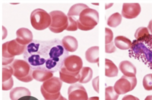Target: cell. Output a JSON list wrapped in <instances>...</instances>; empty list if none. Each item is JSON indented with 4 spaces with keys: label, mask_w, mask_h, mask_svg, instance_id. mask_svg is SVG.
Here are the masks:
<instances>
[{
    "label": "cell",
    "mask_w": 152,
    "mask_h": 100,
    "mask_svg": "<svg viewBox=\"0 0 152 100\" xmlns=\"http://www.w3.org/2000/svg\"><path fill=\"white\" fill-rule=\"evenodd\" d=\"M51 40H33L26 46L23 58L32 69H45V64L49 58Z\"/></svg>",
    "instance_id": "1"
},
{
    "label": "cell",
    "mask_w": 152,
    "mask_h": 100,
    "mask_svg": "<svg viewBox=\"0 0 152 100\" xmlns=\"http://www.w3.org/2000/svg\"><path fill=\"white\" fill-rule=\"evenodd\" d=\"M49 58L46 61L45 68L51 72L59 71L64 65L65 59L68 56L69 52L65 49L62 42L58 39L51 40Z\"/></svg>",
    "instance_id": "2"
},
{
    "label": "cell",
    "mask_w": 152,
    "mask_h": 100,
    "mask_svg": "<svg viewBox=\"0 0 152 100\" xmlns=\"http://www.w3.org/2000/svg\"><path fill=\"white\" fill-rule=\"evenodd\" d=\"M62 82L61 79L56 77H53L44 81L41 86L40 91L45 99L66 100L60 93L62 86Z\"/></svg>",
    "instance_id": "3"
},
{
    "label": "cell",
    "mask_w": 152,
    "mask_h": 100,
    "mask_svg": "<svg viewBox=\"0 0 152 100\" xmlns=\"http://www.w3.org/2000/svg\"><path fill=\"white\" fill-rule=\"evenodd\" d=\"M27 45L20 44L13 39L4 43L2 45V65L11 64L15 56L24 54Z\"/></svg>",
    "instance_id": "4"
},
{
    "label": "cell",
    "mask_w": 152,
    "mask_h": 100,
    "mask_svg": "<svg viewBox=\"0 0 152 100\" xmlns=\"http://www.w3.org/2000/svg\"><path fill=\"white\" fill-rule=\"evenodd\" d=\"M129 52L130 57L142 61L152 69V51L144 42L134 40Z\"/></svg>",
    "instance_id": "5"
},
{
    "label": "cell",
    "mask_w": 152,
    "mask_h": 100,
    "mask_svg": "<svg viewBox=\"0 0 152 100\" xmlns=\"http://www.w3.org/2000/svg\"><path fill=\"white\" fill-rule=\"evenodd\" d=\"M99 21V15L95 9L88 8L84 9L77 19L78 29L81 31H88L92 30Z\"/></svg>",
    "instance_id": "6"
},
{
    "label": "cell",
    "mask_w": 152,
    "mask_h": 100,
    "mask_svg": "<svg viewBox=\"0 0 152 100\" xmlns=\"http://www.w3.org/2000/svg\"><path fill=\"white\" fill-rule=\"evenodd\" d=\"M10 66L13 69V75L20 81L28 82L33 80V70L25 60L15 59Z\"/></svg>",
    "instance_id": "7"
},
{
    "label": "cell",
    "mask_w": 152,
    "mask_h": 100,
    "mask_svg": "<svg viewBox=\"0 0 152 100\" xmlns=\"http://www.w3.org/2000/svg\"><path fill=\"white\" fill-rule=\"evenodd\" d=\"M30 20L32 27L37 31L49 28L52 22L50 14L42 9H37L32 12Z\"/></svg>",
    "instance_id": "8"
},
{
    "label": "cell",
    "mask_w": 152,
    "mask_h": 100,
    "mask_svg": "<svg viewBox=\"0 0 152 100\" xmlns=\"http://www.w3.org/2000/svg\"><path fill=\"white\" fill-rule=\"evenodd\" d=\"M52 22L49 29L52 32L59 34L66 30L68 26L67 15L62 11L54 10L49 13Z\"/></svg>",
    "instance_id": "9"
},
{
    "label": "cell",
    "mask_w": 152,
    "mask_h": 100,
    "mask_svg": "<svg viewBox=\"0 0 152 100\" xmlns=\"http://www.w3.org/2000/svg\"><path fill=\"white\" fill-rule=\"evenodd\" d=\"M137 80L135 77H128L123 75L115 82L114 88L117 93L124 95L132 91L136 87Z\"/></svg>",
    "instance_id": "10"
},
{
    "label": "cell",
    "mask_w": 152,
    "mask_h": 100,
    "mask_svg": "<svg viewBox=\"0 0 152 100\" xmlns=\"http://www.w3.org/2000/svg\"><path fill=\"white\" fill-rule=\"evenodd\" d=\"M63 67L69 72L78 74L83 67V61L79 56L70 55L65 59Z\"/></svg>",
    "instance_id": "11"
},
{
    "label": "cell",
    "mask_w": 152,
    "mask_h": 100,
    "mask_svg": "<svg viewBox=\"0 0 152 100\" xmlns=\"http://www.w3.org/2000/svg\"><path fill=\"white\" fill-rule=\"evenodd\" d=\"M69 100H87L88 99L86 89L79 83H74L71 85L68 90Z\"/></svg>",
    "instance_id": "12"
},
{
    "label": "cell",
    "mask_w": 152,
    "mask_h": 100,
    "mask_svg": "<svg viewBox=\"0 0 152 100\" xmlns=\"http://www.w3.org/2000/svg\"><path fill=\"white\" fill-rule=\"evenodd\" d=\"M141 12V6L138 3H124L122 16L127 19H133L136 18Z\"/></svg>",
    "instance_id": "13"
},
{
    "label": "cell",
    "mask_w": 152,
    "mask_h": 100,
    "mask_svg": "<svg viewBox=\"0 0 152 100\" xmlns=\"http://www.w3.org/2000/svg\"><path fill=\"white\" fill-rule=\"evenodd\" d=\"M13 70L11 66H3L2 68V90H10L13 86Z\"/></svg>",
    "instance_id": "14"
},
{
    "label": "cell",
    "mask_w": 152,
    "mask_h": 100,
    "mask_svg": "<svg viewBox=\"0 0 152 100\" xmlns=\"http://www.w3.org/2000/svg\"><path fill=\"white\" fill-rule=\"evenodd\" d=\"M16 41L23 45H27L33 40L32 32L29 29L22 28L18 29L16 31Z\"/></svg>",
    "instance_id": "15"
},
{
    "label": "cell",
    "mask_w": 152,
    "mask_h": 100,
    "mask_svg": "<svg viewBox=\"0 0 152 100\" xmlns=\"http://www.w3.org/2000/svg\"><path fill=\"white\" fill-rule=\"evenodd\" d=\"M120 71L128 77H135L136 74V69L130 61H122L119 65Z\"/></svg>",
    "instance_id": "16"
},
{
    "label": "cell",
    "mask_w": 152,
    "mask_h": 100,
    "mask_svg": "<svg viewBox=\"0 0 152 100\" xmlns=\"http://www.w3.org/2000/svg\"><path fill=\"white\" fill-rule=\"evenodd\" d=\"M60 78L63 82L72 84L79 81L80 78V74H73L66 71L62 66L59 71Z\"/></svg>",
    "instance_id": "17"
},
{
    "label": "cell",
    "mask_w": 152,
    "mask_h": 100,
    "mask_svg": "<svg viewBox=\"0 0 152 100\" xmlns=\"http://www.w3.org/2000/svg\"><path fill=\"white\" fill-rule=\"evenodd\" d=\"M61 41L65 49L68 52H74L78 49V41L72 36H66Z\"/></svg>",
    "instance_id": "18"
},
{
    "label": "cell",
    "mask_w": 152,
    "mask_h": 100,
    "mask_svg": "<svg viewBox=\"0 0 152 100\" xmlns=\"http://www.w3.org/2000/svg\"><path fill=\"white\" fill-rule=\"evenodd\" d=\"M53 77V73L48 71L46 69H38L33 72L34 79L39 82H44Z\"/></svg>",
    "instance_id": "19"
},
{
    "label": "cell",
    "mask_w": 152,
    "mask_h": 100,
    "mask_svg": "<svg viewBox=\"0 0 152 100\" xmlns=\"http://www.w3.org/2000/svg\"><path fill=\"white\" fill-rule=\"evenodd\" d=\"M31 96L30 90L26 87H17L13 88L10 91V96L12 100H18L26 96Z\"/></svg>",
    "instance_id": "20"
},
{
    "label": "cell",
    "mask_w": 152,
    "mask_h": 100,
    "mask_svg": "<svg viewBox=\"0 0 152 100\" xmlns=\"http://www.w3.org/2000/svg\"><path fill=\"white\" fill-rule=\"evenodd\" d=\"M99 47L93 46L88 48L86 52V60L91 64L98 63L99 61Z\"/></svg>",
    "instance_id": "21"
},
{
    "label": "cell",
    "mask_w": 152,
    "mask_h": 100,
    "mask_svg": "<svg viewBox=\"0 0 152 100\" xmlns=\"http://www.w3.org/2000/svg\"><path fill=\"white\" fill-rule=\"evenodd\" d=\"M115 46L122 50H126L130 49L132 42L130 39L124 36H119L115 39Z\"/></svg>",
    "instance_id": "22"
},
{
    "label": "cell",
    "mask_w": 152,
    "mask_h": 100,
    "mask_svg": "<svg viewBox=\"0 0 152 100\" xmlns=\"http://www.w3.org/2000/svg\"><path fill=\"white\" fill-rule=\"evenodd\" d=\"M105 75L108 77H117L118 74V69L111 60L105 59Z\"/></svg>",
    "instance_id": "23"
},
{
    "label": "cell",
    "mask_w": 152,
    "mask_h": 100,
    "mask_svg": "<svg viewBox=\"0 0 152 100\" xmlns=\"http://www.w3.org/2000/svg\"><path fill=\"white\" fill-rule=\"evenodd\" d=\"M80 78L79 82L81 83H88L93 77L92 69L89 67H82L80 72Z\"/></svg>",
    "instance_id": "24"
},
{
    "label": "cell",
    "mask_w": 152,
    "mask_h": 100,
    "mask_svg": "<svg viewBox=\"0 0 152 100\" xmlns=\"http://www.w3.org/2000/svg\"><path fill=\"white\" fill-rule=\"evenodd\" d=\"M89 8L87 5L84 4H77L72 6L68 12L67 16H79L80 13L84 9Z\"/></svg>",
    "instance_id": "25"
},
{
    "label": "cell",
    "mask_w": 152,
    "mask_h": 100,
    "mask_svg": "<svg viewBox=\"0 0 152 100\" xmlns=\"http://www.w3.org/2000/svg\"><path fill=\"white\" fill-rule=\"evenodd\" d=\"M151 36L148 29L145 27L138 28L134 34V37L138 41L144 42Z\"/></svg>",
    "instance_id": "26"
},
{
    "label": "cell",
    "mask_w": 152,
    "mask_h": 100,
    "mask_svg": "<svg viewBox=\"0 0 152 100\" xmlns=\"http://www.w3.org/2000/svg\"><path fill=\"white\" fill-rule=\"evenodd\" d=\"M122 16L118 12L111 15L107 20V25L111 28H116L121 24Z\"/></svg>",
    "instance_id": "27"
},
{
    "label": "cell",
    "mask_w": 152,
    "mask_h": 100,
    "mask_svg": "<svg viewBox=\"0 0 152 100\" xmlns=\"http://www.w3.org/2000/svg\"><path fill=\"white\" fill-rule=\"evenodd\" d=\"M105 99L116 100L119 98V95L115 91L114 87L110 86L105 88Z\"/></svg>",
    "instance_id": "28"
},
{
    "label": "cell",
    "mask_w": 152,
    "mask_h": 100,
    "mask_svg": "<svg viewBox=\"0 0 152 100\" xmlns=\"http://www.w3.org/2000/svg\"><path fill=\"white\" fill-rule=\"evenodd\" d=\"M68 26L67 28L66 31H75L78 30V24L77 19L75 17L72 16H68Z\"/></svg>",
    "instance_id": "29"
},
{
    "label": "cell",
    "mask_w": 152,
    "mask_h": 100,
    "mask_svg": "<svg viewBox=\"0 0 152 100\" xmlns=\"http://www.w3.org/2000/svg\"><path fill=\"white\" fill-rule=\"evenodd\" d=\"M143 85L145 90H152V74L145 76L143 79Z\"/></svg>",
    "instance_id": "30"
},
{
    "label": "cell",
    "mask_w": 152,
    "mask_h": 100,
    "mask_svg": "<svg viewBox=\"0 0 152 100\" xmlns=\"http://www.w3.org/2000/svg\"><path fill=\"white\" fill-rule=\"evenodd\" d=\"M105 31V45L108 44L112 42L114 38L113 32L111 29L106 28Z\"/></svg>",
    "instance_id": "31"
},
{
    "label": "cell",
    "mask_w": 152,
    "mask_h": 100,
    "mask_svg": "<svg viewBox=\"0 0 152 100\" xmlns=\"http://www.w3.org/2000/svg\"><path fill=\"white\" fill-rule=\"evenodd\" d=\"M116 48L113 42L105 45V52L108 54H111L116 51Z\"/></svg>",
    "instance_id": "32"
},
{
    "label": "cell",
    "mask_w": 152,
    "mask_h": 100,
    "mask_svg": "<svg viewBox=\"0 0 152 100\" xmlns=\"http://www.w3.org/2000/svg\"><path fill=\"white\" fill-rule=\"evenodd\" d=\"M99 77L98 76L93 80L92 81L93 86L94 89L97 93H99Z\"/></svg>",
    "instance_id": "33"
},
{
    "label": "cell",
    "mask_w": 152,
    "mask_h": 100,
    "mask_svg": "<svg viewBox=\"0 0 152 100\" xmlns=\"http://www.w3.org/2000/svg\"><path fill=\"white\" fill-rule=\"evenodd\" d=\"M123 100H139V99L131 95H128L124 97Z\"/></svg>",
    "instance_id": "34"
},
{
    "label": "cell",
    "mask_w": 152,
    "mask_h": 100,
    "mask_svg": "<svg viewBox=\"0 0 152 100\" xmlns=\"http://www.w3.org/2000/svg\"><path fill=\"white\" fill-rule=\"evenodd\" d=\"M148 28V31H150V33H151V34L152 35V20H151L149 22Z\"/></svg>",
    "instance_id": "35"
}]
</instances>
